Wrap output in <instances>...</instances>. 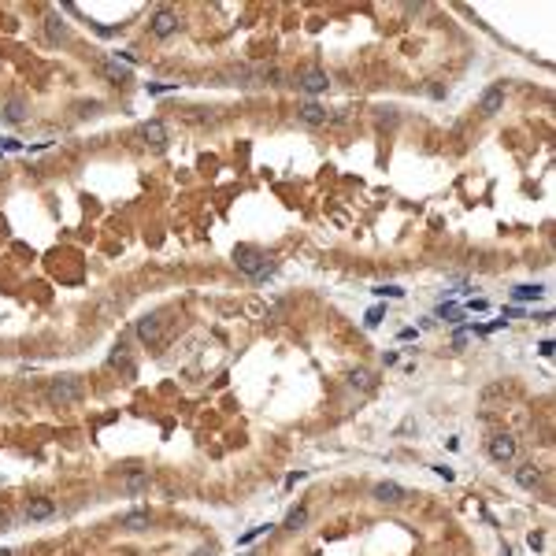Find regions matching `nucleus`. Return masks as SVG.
I'll use <instances>...</instances> for the list:
<instances>
[{
	"mask_svg": "<svg viewBox=\"0 0 556 556\" xmlns=\"http://www.w3.org/2000/svg\"><path fill=\"white\" fill-rule=\"evenodd\" d=\"M234 267H238L241 275H249L252 282H263V278L275 275L278 260L271 256V252L256 249V245H238V249H234Z\"/></svg>",
	"mask_w": 556,
	"mask_h": 556,
	"instance_id": "obj_1",
	"label": "nucleus"
},
{
	"mask_svg": "<svg viewBox=\"0 0 556 556\" xmlns=\"http://www.w3.org/2000/svg\"><path fill=\"white\" fill-rule=\"evenodd\" d=\"M82 397H86V386H82L78 375H60V378L49 382V400L56 408H71V404H78Z\"/></svg>",
	"mask_w": 556,
	"mask_h": 556,
	"instance_id": "obj_2",
	"label": "nucleus"
},
{
	"mask_svg": "<svg viewBox=\"0 0 556 556\" xmlns=\"http://www.w3.org/2000/svg\"><path fill=\"white\" fill-rule=\"evenodd\" d=\"M182 30V15L175 12V8H156L152 12V19H149V34L152 38H175V34Z\"/></svg>",
	"mask_w": 556,
	"mask_h": 556,
	"instance_id": "obj_3",
	"label": "nucleus"
},
{
	"mask_svg": "<svg viewBox=\"0 0 556 556\" xmlns=\"http://www.w3.org/2000/svg\"><path fill=\"white\" fill-rule=\"evenodd\" d=\"M138 141L145 145V149H152V152H163L171 145V134H167V126H163L160 119H149V123L138 126Z\"/></svg>",
	"mask_w": 556,
	"mask_h": 556,
	"instance_id": "obj_4",
	"label": "nucleus"
},
{
	"mask_svg": "<svg viewBox=\"0 0 556 556\" xmlns=\"http://www.w3.org/2000/svg\"><path fill=\"white\" fill-rule=\"evenodd\" d=\"M297 89H300V93H308V97H319V93L330 89V75H326L323 67H304L297 75Z\"/></svg>",
	"mask_w": 556,
	"mask_h": 556,
	"instance_id": "obj_5",
	"label": "nucleus"
},
{
	"mask_svg": "<svg viewBox=\"0 0 556 556\" xmlns=\"http://www.w3.org/2000/svg\"><path fill=\"white\" fill-rule=\"evenodd\" d=\"M505 112V86L494 82V86L486 89V93L479 97V115H486V119H494V115Z\"/></svg>",
	"mask_w": 556,
	"mask_h": 556,
	"instance_id": "obj_6",
	"label": "nucleus"
},
{
	"mask_svg": "<svg viewBox=\"0 0 556 556\" xmlns=\"http://www.w3.org/2000/svg\"><path fill=\"white\" fill-rule=\"evenodd\" d=\"M489 460L494 463H512L516 460V437L505 434V431L489 437Z\"/></svg>",
	"mask_w": 556,
	"mask_h": 556,
	"instance_id": "obj_7",
	"label": "nucleus"
},
{
	"mask_svg": "<svg viewBox=\"0 0 556 556\" xmlns=\"http://www.w3.org/2000/svg\"><path fill=\"white\" fill-rule=\"evenodd\" d=\"M134 334L145 341V345H156L160 341V334H163V315L160 312H152V315H141L138 319V326H134Z\"/></svg>",
	"mask_w": 556,
	"mask_h": 556,
	"instance_id": "obj_8",
	"label": "nucleus"
},
{
	"mask_svg": "<svg viewBox=\"0 0 556 556\" xmlns=\"http://www.w3.org/2000/svg\"><path fill=\"white\" fill-rule=\"evenodd\" d=\"M371 497H375L378 505H404V500H408V489L400 486V482H375Z\"/></svg>",
	"mask_w": 556,
	"mask_h": 556,
	"instance_id": "obj_9",
	"label": "nucleus"
},
{
	"mask_svg": "<svg viewBox=\"0 0 556 556\" xmlns=\"http://www.w3.org/2000/svg\"><path fill=\"white\" fill-rule=\"evenodd\" d=\"M297 119L304 126H323L326 119H330V112H326L319 100H304V104H297Z\"/></svg>",
	"mask_w": 556,
	"mask_h": 556,
	"instance_id": "obj_10",
	"label": "nucleus"
},
{
	"mask_svg": "<svg viewBox=\"0 0 556 556\" xmlns=\"http://www.w3.org/2000/svg\"><path fill=\"white\" fill-rule=\"evenodd\" d=\"M100 75H104L108 82H115V86H130V82H134V71L126 67V63H119L115 56L100 63Z\"/></svg>",
	"mask_w": 556,
	"mask_h": 556,
	"instance_id": "obj_11",
	"label": "nucleus"
},
{
	"mask_svg": "<svg viewBox=\"0 0 556 556\" xmlns=\"http://www.w3.org/2000/svg\"><path fill=\"white\" fill-rule=\"evenodd\" d=\"M516 486L519 489H531V494H534V489L542 486V468H537L534 460L519 463V468H516Z\"/></svg>",
	"mask_w": 556,
	"mask_h": 556,
	"instance_id": "obj_12",
	"label": "nucleus"
},
{
	"mask_svg": "<svg viewBox=\"0 0 556 556\" xmlns=\"http://www.w3.org/2000/svg\"><path fill=\"white\" fill-rule=\"evenodd\" d=\"M45 34H49V41H52V45H67V41H71V26L63 23L56 12L45 15Z\"/></svg>",
	"mask_w": 556,
	"mask_h": 556,
	"instance_id": "obj_13",
	"label": "nucleus"
},
{
	"mask_svg": "<svg viewBox=\"0 0 556 556\" xmlns=\"http://www.w3.org/2000/svg\"><path fill=\"white\" fill-rule=\"evenodd\" d=\"M119 527L123 531H130V534H141V531H149L152 527V512H145V508H134V512H126L119 519Z\"/></svg>",
	"mask_w": 556,
	"mask_h": 556,
	"instance_id": "obj_14",
	"label": "nucleus"
},
{
	"mask_svg": "<svg viewBox=\"0 0 556 556\" xmlns=\"http://www.w3.org/2000/svg\"><path fill=\"white\" fill-rule=\"evenodd\" d=\"M0 119H4V123H12V126L26 123V100H23V97L4 100V108H0Z\"/></svg>",
	"mask_w": 556,
	"mask_h": 556,
	"instance_id": "obj_15",
	"label": "nucleus"
},
{
	"mask_svg": "<svg viewBox=\"0 0 556 556\" xmlns=\"http://www.w3.org/2000/svg\"><path fill=\"white\" fill-rule=\"evenodd\" d=\"M345 386H349V389H360V394H371V389H375V375H371L367 367H356V371H349Z\"/></svg>",
	"mask_w": 556,
	"mask_h": 556,
	"instance_id": "obj_16",
	"label": "nucleus"
},
{
	"mask_svg": "<svg viewBox=\"0 0 556 556\" xmlns=\"http://www.w3.org/2000/svg\"><path fill=\"white\" fill-rule=\"evenodd\" d=\"M52 512H56V505H52L49 497H34L30 505H26V519H30V523H38V519H49Z\"/></svg>",
	"mask_w": 556,
	"mask_h": 556,
	"instance_id": "obj_17",
	"label": "nucleus"
},
{
	"mask_svg": "<svg viewBox=\"0 0 556 556\" xmlns=\"http://www.w3.org/2000/svg\"><path fill=\"white\" fill-rule=\"evenodd\" d=\"M108 363H112V367H119L126 378H134V363H130V356H126V345H123V341L112 349V356H108Z\"/></svg>",
	"mask_w": 556,
	"mask_h": 556,
	"instance_id": "obj_18",
	"label": "nucleus"
},
{
	"mask_svg": "<svg viewBox=\"0 0 556 556\" xmlns=\"http://www.w3.org/2000/svg\"><path fill=\"white\" fill-rule=\"evenodd\" d=\"M226 78H230V86H245V89H249V86H256L260 71H252V67H234Z\"/></svg>",
	"mask_w": 556,
	"mask_h": 556,
	"instance_id": "obj_19",
	"label": "nucleus"
},
{
	"mask_svg": "<svg viewBox=\"0 0 556 556\" xmlns=\"http://www.w3.org/2000/svg\"><path fill=\"white\" fill-rule=\"evenodd\" d=\"M149 486H152V479L145 475V471H134V475L123 479V489H126V494H145Z\"/></svg>",
	"mask_w": 556,
	"mask_h": 556,
	"instance_id": "obj_20",
	"label": "nucleus"
},
{
	"mask_svg": "<svg viewBox=\"0 0 556 556\" xmlns=\"http://www.w3.org/2000/svg\"><path fill=\"white\" fill-rule=\"evenodd\" d=\"M304 523H308V508L297 505V508H289V516H286V523H282V527H286V531H300Z\"/></svg>",
	"mask_w": 556,
	"mask_h": 556,
	"instance_id": "obj_21",
	"label": "nucleus"
},
{
	"mask_svg": "<svg viewBox=\"0 0 556 556\" xmlns=\"http://www.w3.org/2000/svg\"><path fill=\"white\" fill-rule=\"evenodd\" d=\"M512 297H516V300H542L545 289H542V286H516Z\"/></svg>",
	"mask_w": 556,
	"mask_h": 556,
	"instance_id": "obj_22",
	"label": "nucleus"
},
{
	"mask_svg": "<svg viewBox=\"0 0 556 556\" xmlns=\"http://www.w3.org/2000/svg\"><path fill=\"white\" fill-rule=\"evenodd\" d=\"M397 108L394 104H386V108H378V126H397Z\"/></svg>",
	"mask_w": 556,
	"mask_h": 556,
	"instance_id": "obj_23",
	"label": "nucleus"
},
{
	"mask_svg": "<svg viewBox=\"0 0 556 556\" xmlns=\"http://www.w3.org/2000/svg\"><path fill=\"white\" fill-rule=\"evenodd\" d=\"M437 315H442L445 323H460V319H463L457 304H442V308H437Z\"/></svg>",
	"mask_w": 556,
	"mask_h": 556,
	"instance_id": "obj_24",
	"label": "nucleus"
},
{
	"mask_svg": "<svg viewBox=\"0 0 556 556\" xmlns=\"http://www.w3.org/2000/svg\"><path fill=\"white\" fill-rule=\"evenodd\" d=\"M371 293H375V297H404V289H400V286H375Z\"/></svg>",
	"mask_w": 556,
	"mask_h": 556,
	"instance_id": "obj_25",
	"label": "nucleus"
},
{
	"mask_svg": "<svg viewBox=\"0 0 556 556\" xmlns=\"http://www.w3.org/2000/svg\"><path fill=\"white\" fill-rule=\"evenodd\" d=\"M97 112H100V100H82V104H78L82 119H86V115H97Z\"/></svg>",
	"mask_w": 556,
	"mask_h": 556,
	"instance_id": "obj_26",
	"label": "nucleus"
},
{
	"mask_svg": "<svg viewBox=\"0 0 556 556\" xmlns=\"http://www.w3.org/2000/svg\"><path fill=\"white\" fill-rule=\"evenodd\" d=\"M245 312H249V315H267V308H263L260 300H249V304H245Z\"/></svg>",
	"mask_w": 556,
	"mask_h": 556,
	"instance_id": "obj_27",
	"label": "nucleus"
},
{
	"mask_svg": "<svg viewBox=\"0 0 556 556\" xmlns=\"http://www.w3.org/2000/svg\"><path fill=\"white\" fill-rule=\"evenodd\" d=\"M378 319H382V308H371V312H367V319H363V323H367V326H378Z\"/></svg>",
	"mask_w": 556,
	"mask_h": 556,
	"instance_id": "obj_28",
	"label": "nucleus"
},
{
	"mask_svg": "<svg viewBox=\"0 0 556 556\" xmlns=\"http://www.w3.org/2000/svg\"><path fill=\"white\" fill-rule=\"evenodd\" d=\"M542 542H545V537L542 534H531V537H527V545H531V549L537 553V549H542Z\"/></svg>",
	"mask_w": 556,
	"mask_h": 556,
	"instance_id": "obj_29",
	"label": "nucleus"
},
{
	"mask_svg": "<svg viewBox=\"0 0 556 556\" xmlns=\"http://www.w3.org/2000/svg\"><path fill=\"white\" fill-rule=\"evenodd\" d=\"M434 471H437V475H442L445 482H452V471H449V468H442V463H434Z\"/></svg>",
	"mask_w": 556,
	"mask_h": 556,
	"instance_id": "obj_30",
	"label": "nucleus"
},
{
	"mask_svg": "<svg viewBox=\"0 0 556 556\" xmlns=\"http://www.w3.org/2000/svg\"><path fill=\"white\" fill-rule=\"evenodd\" d=\"M189 556H212V549H197V553H189Z\"/></svg>",
	"mask_w": 556,
	"mask_h": 556,
	"instance_id": "obj_31",
	"label": "nucleus"
},
{
	"mask_svg": "<svg viewBox=\"0 0 556 556\" xmlns=\"http://www.w3.org/2000/svg\"><path fill=\"white\" fill-rule=\"evenodd\" d=\"M0 556H15V553L12 549H0Z\"/></svg>",
	"mask_w": 556,
	"mask_h": 556,
	"instance_id": "obj_32",
	"label": "nucleus"
}]
</instances>
